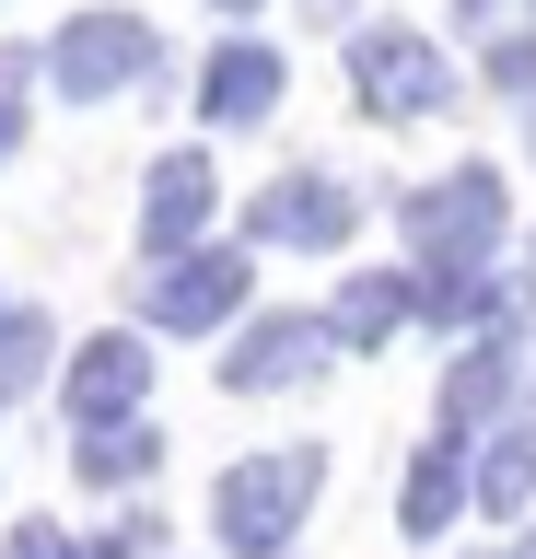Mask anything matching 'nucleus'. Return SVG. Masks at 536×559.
<instances>
[{"label":"nucleus","instance_id":"nucleus-1","mask_svg":"<svg viewBox=\"0 0 536 559\" xmlns=\"http://www.w3.org/2000/svg\"><path fill=\"white\" fill-rule=\"evenodd\" d=\"M396 222L420 245V280H466V269H490V245L513 234V187H501V164H455L431 187H408Z\"/></svg>","mask_w":536,"mask_h":559},{"label":"nucleus","instance_id":"nucleus-2","mask_svg":"<svg viewBox=\"0 0 536 559\" xmlns=\"http://www.w3.org/2000/svg\"><path fill=\"white\" fill-rule=\"evenodd\" d=\"M326 489V443H281V454H246L234 478L211 489V524L234 559H291V536H303V513H315Z\"/></svg>","mask_w":536,"mask_h":559},{"label":"nucleus","instance_id":"nucleus-3","mask_svg":"<svg viewBox=\"0 0 536 559\" xmlns=\"http://www.w3.org/2000/svg\"><path fill=\"white\" fill-rule=\"evenodd\" d=\"M36 70L71 105H117V94H141L152 70H164V24H152V12H117V0L106 12H71V24L36 47Z\"/></svg>","mask_w":536,"mask_h":559},{"label":"nucleus","instance_id":"nucleus-4","mask_svg":"<svg viewBox=\"0 0 536 559\" xmlns=\"http://www.w3.org/2000/svg\"><path fill=\"white\" fill-rule=\"evenodd\" d=\"M350 94H361V117L408 129L431 105H455V70H443V47H431L420 24H361L350 35Z\"/></svg>","mask_w":536,"mask_h":559},{"label":"nucleus","instance_id":"nucleus-5","mask_svg":"<svg viewBox=\"0 0 536 559\" xmlns=\"http://www.w3.org/2000/svg\"><path fill=\"white\" fill-rule=\"evenodd\" d=\"M257 292V257L246 245H199V257H164V269L141 280V326H164V338H211V326H234Z\"/></svg>","mask_w":536,"mask_h":559},{"label":"nucleus","instance_id":"nucleus-6","mask_svg":"<svg viewBox=\"0 0 536 559\" xmlns=\"http://www.w3.org/2000/svg\"><path fill=\"white\" fill-rule=\"evenodd\" d=\"M350 234H361V187H338V175H281V187L246 199V257H257V245L326 257V245H350Z\"/></svg>","mask_w":536,"mask_h":559},{"label":"nucleus","instance_id":"nucleus-7","mask_svg":"<svg viewBox=\"0 0 536 559\" xmlns=\"http://www.w3.org/2000/svg\"><path fill=\"white\" fill-rule=\"evenodd\" d=\"M326 361H338V326H326V314H257V326H234V349H222V384H234V396H291V384H315Z\"/></svg>","mask_w":536,"mask_h":559},{"label":"nucleus","instance_id":"nucleus-8","mask_svg":"<svg viewBox=\"0 0 536 559\" xmlns=\"http://www.w3.org/2000/svg\"><path fill=\"white\" fill-rule=\"evenodd\" d=\"M152 408V338L141 326H106V338L71 349V443L82 431H129Z\"/></svg>","mask_w":536,"mask_h":559},{"label":"nucleus","instance_id":"nucleus-9","mask_svg":"<svg viewBox=\"0 0 536 559\" xmlns=\"http://www.w3.org/2000/svg\"><path fill=\"white\" fill-rule=\"evenodd\" d=\"M455 513H478V454H466L455 431H431V443L408 454V478H396V536H408V548H431Z\"/></svg>","mask_w":536,"mask_h":559},{"label":"nucleus","instance_id":"nucleus-10","mask_svg":"<svg viewBox=\"0 0 536 559\" xmlns=\"http://www.w3.org/2000/svg\"><path fill=\"white\" fill-rule=\"evenodd\" d=\"M199 234H211V152H164L141 175V257L152 269L164 257H199Z\"/></svg>","mask_w":536,"mask_h":559},{"label":"nucleus","instance_id":"nucleus-11","mask_svg":"<svg viewBox=\"0 0 536 559\" xmlns=\"http://www.w3.org/2000/svg\"><path fill=\"white\" fill-rule=\"evenodd\" d=\"M281 47H257V35H222L211 59H199V117L211 129H257V117H281Z\"/></svg>","mask_w":536,"mask_h":559},{"label":"nucleus","instance_id":"nucleus-12","mask_svg":"<svg viewBox=\"0 0 536 559\" xmlns=\"http://www.w3.org/2000/svg\"><path fill=\"white\" fill-rule=\"evenodd\" d=\"M513 408V338H466L455 361H443V396H431V431H478V419Z\"/></svg>","mask_w":536,"mask_h":559},{"label":"nucleus","instance_id":"nucleus-13","mask_svg":"<svg viewBox=\"0 0 536 559\" xmlns=\"http://www.w3.org/2000/svg\"><path fill=\"white\" fill-rule=\"evenodd\" d=\"M326 326H338V349H385L396 326H420V269H350Z\"/></svg>","mask_w":536,"mask_h":559},{"label":"nucleus","instance_id":"nucleus-14","mask_svg":"<svg viewBox=\"0 0 536 559\" xmlns=\"http://www.w3.org/2000/svg\"><path fill=\"white\" fill-rule=\"evenodd\" d=\"M536 501V419H501L478 443V513H525Z\"/></svg>","mask_w":536,"mask_h":559},{"label":"nucleus","instance_id":"nucleus-15","mask_svg":"<svg viewBox=\"0 0 536 559\" xmlns=\"http://www.w3.org/2000/svg\"><path fill=\"white\" fill-rule=\"evenodd\" d=\"M82 478H94V489H141L152 478V466H164V431H152V419H129V431H82Z\"/></svg>","mask_w":536,"mask_h":559},{"label":"nucleus","instance_id":"nucleus-16","mask_svg":"<svg viewBox=\"0 0 536 559\" xmlns=\"http://www.w3.org/2000/svg\"><path fill=\"white\" fill-rule=\"evenodd\" d=\"M47 349H59V338H47V314H0V396H36V384H47Z\"/></svg>","mask_w":536,"mask_h":559},{"label":"nucleus","instance_id":"nucleus-17","mask_svg":"<svg viewBox=\"0 0 536 559\" xmlns=\"http://www.w3.org/2000/svg\"><path fill=\"white\" fill-rule=\"evenodd\" d=\"M478 70H490V94L536 105V35H490V47H478Z\"/></svg>","mask_w":536,"mask_h":559},{"label":"nucleus","instance_id":"nucleus-18","mask_svg":"<svg viewBox=\"0 0 536 559\" xmlns=\"http://www.w3.org/2000/svg\"><path fill=\"white\" fill-rule=\"evenodd\" d=\"M24 82H36V47H0V164L24 152Z\"/></svg>","mask_w":536,"mask_h":559},{"label":"nucleus","instance_id":"nucleus-19","mask_svg":"<svg viewBox=\"0 0 536 559\" xmlns=\"http://www.w3.org/2000/svg\"><path fill=\"white\" fill-rule=\"evenodd\" d=\"M82 559H164V513H129V524H106Z\"/></svg>","mask_w":536,"mask_h":559},{"label":"nucleus","instance_id":"nucleus-20","mask_svg":"<svg viewBox=\"0 0 536 559\" xmlns=\"http://www.w3.org/2000/svg\"><path fill=\"white\" fill-rule=\"evenodd\" d=\"M12 559H82V548H71L47 513H24V524H12Z\"/></svg>","mask_w":536,"mask_h":559},{"label":"nucleus","instance_id":"nucleus-21","mask_svg":"<svg viewBox=\"0 0 536 559\" xmlns=\"http://www.w3.org/2000/svg\"><path fill=\"white\" fill-rule=\"evenodd\" d=\"M291 12H303V24H350V0H291Z\"/></svg>","mask_w":536,"mask_h":559},{"label":"nucleus","instance_id":"nucleus-22","mask_svg":"<svg viewBox=\"0 0 536 559\" xmlns=\"http://www.w3.org/2000/svg\"><path fill=\"white\" fill-rule=\"evenodd\" d=\"M211 12H222V24H246V12H257V0H211Z\"/></svg>","mask_w":536,"mask_h":559},{"label":"nucleus","instance_id":"nucleus-23","mask_svg":"<svg viewBox=\"0 0 536 559\" xmlns=\"http://www.w3.org/2000/svg\"><path fill=\"white\" fill-rule=\"evenodd\" d=\"M513 559H536V524H525V548H513Z\"/></svg>","mask_w":536,"mask_h":559},{"label":"nucleus","instance_id":"nucleus-24","mask_svg":"<svg viewBox=\"0 0 536 559\" xmlns=\"http://www.w3.org/2000/svg\"><path fill=\"white\" fill-rule=\"evenodd\" d=\"M525 129H536V105H525Z\"/></svg>","mask_w":536,"mask_h":559},{"label":"nucleus","instance_id":"nucleus-25","mask_svg":"<svg viewBox=\"0 0 536 559\" xmlns=\"http://www.w3.org/2000/svg\"><path fill=\"white\" fill-rule=\"evenodd\" d=\"M466 12H478V0H466Z\"/></svg>","mask_w":536,"mask_h":559},{"label":"nucleus","instance_id":"nucleus-26","mask_svg":"<svg viewBox=\"0 0 536 559\" xmlns=\"http://www.w3.org/2000/svg\"><path fill=\"white\" fill-rule=\"evenodd\" d=\"M525 419H536V408H525Z\"/></svg>","mask_w":536,"mask_h":559}]
</instances>
